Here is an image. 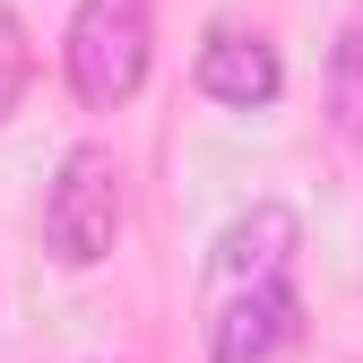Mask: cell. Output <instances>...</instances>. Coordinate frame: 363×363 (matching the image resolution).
I'll list each match as a JSON object with an SVG mask.
<instances>
[{
    "label": "cell",
    "instance_id": "obj_1",
    "mask_svg": "<svg viewBox=\"0 0 363 363\" xmlns=\"http://www.w3.org/2000/svg\"><path fill=\"white\" fill-rule=\"evenodd\" d=\"M147 61H156V18L147 0H78L69 9V35H61V69H69V96L86 113H113L147 86Z\"/></svg>",
    "mask_w": 363,
    "mask_h": 363
},
{
    "label": "cell",
    "instance_id": "obj_2",
    "mask_svg": "<svg viewBox=\"0 0 363 363\" xmlns=\"http://www.w3.org/2000/svg\"><path fill=\"white\" fill-rule=\"evenodd\" d=\"M113 242H121V164L113 147L78 139L43 191V251H52V268H96L113 259Z\"/></svg>",
    "mask_w": 363,
    "mask_h": 363
},
{
    "label": "cell",
    "instance_id": "obj_3",
    "mask_svg": "<svg viewBox=\"0 0 363 363\" xmlns=\"http://www.w3.org/2000/svg\"><path fill=\"white\" fill-rule=\"evenodd\" d=\"M199 320H208V363H303V346H311V303L294 277L216 294V303H199Z\"/></svg>",
    "mask_w": 363,
    "mask_h": 363
},
{
    "label": "cell",
    "instance_id": "obj_4",
    "mask_svg": "<svg viewBox=\"0 0 363 363\" xmlns=\"http://www.w3.org/2000/svg\"><path fill=\"white\" fill-rule=\"evenodd\" d=\"M294 251H303V225H294V208L259 199L251 216H234V225L216 234V251H208V277H199V303H216V294H242V286H268V277H294Z\"/></svg>",
    "mask_w": 363,
    "mask_h": 363
},
{
    "label": "cell",
    "instance_id": "obj_5",
    "mask_svg": "<svg viewBox=\"0 0 363 363\" xmlns=\"http://www.w3.org/2000/svg\"><path fill=\"white\" fill-rule=\"evenodd\" d=\"M199 96L216 104H234V113H268L286 96V61H277V43L234 26V18H216L208 43H199Z\"/></svg>",
    "mask_w": 363,
    "mask_h": 363
},
{
    "label": "cell",
    "instance_id": "obj_6",
    "mask_svg": "<svg viewBox=\"0 0 363 363\" xmlns=\"http://www.w3.org/2000/svg\"><path fill=\"white\" fill-rule=\"evenodd\" d=\"M329 104H337V130H354V139H363V9L346 18L337 52H329Z\"/></svg>",
    "mask_w": 363,
    "mask_h": 363
},
{
    "label": "cell",
    "instance_id": "obj_7",
    "mask_svg": "<svg viewBox=\"0 0 363 363\" xmlns=\"http://www.w3.org/2000/svg\"><path fill=\"white\" fill-rule=\"evenodd\" d=\"M26 78H35V43H26L18 9H0V121L26 104Z\"/></svg>",
    "mask_w": 363,
    "mask_h": 363
}]
</instances>
